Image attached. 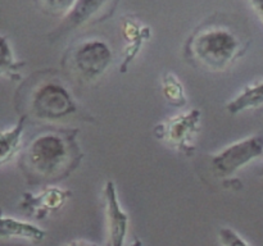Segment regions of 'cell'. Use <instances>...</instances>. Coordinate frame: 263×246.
<instances>
[{
	"label": "cell",
	"instance_id": "cell-1",
	"mask_svg": "<svg viewBox=\"0 0 263 246\" xmlns=\"http://www.w3.org/2000/svg\"><path fill=\"white\" fill-rule=\"evenodd\" d=\"M249 38L235 19L216 14L198 26L184 46V56L193 67L210 72L226 71L247 53Z\"/></svg>",
	"mask_w": 263,
	"mask_h": 246
},
{
	"label": "cell",
	"instance_id": "cell-2",
	"mask_svg": "<svg viewBox=\"0 0 263 246\" xmlns=\"http://www.w3.org/2000/svg\"><path fill=\"white\" fill-rule=\"evenodd\" d=\"M77 133L79 130L45 131L28 144L20 163L28 183L61 181L79 167L84 154Z\"/></svg>",
	"mask_w": 263,
	"mask_h": 246
},
{
	"label": "cell",
	"instance_id": "cell-3",
	"mask_svg": "<svg viewBox=\"0 0 263 246\" xmlns=\"http://www.w3.org/2000/svg\"><path fill=\"white\" fill-rule=\"evenodd\" d=\"M40 74L32 85L25 82L20 89L21 102L27 109L25 114L46 122H61L79 114V105L66 85L57 77H45L46 72Z\"/></svg>",
	"mask_w": 263,
	"mask_h": 246
},
{
	"label": "cell",
	"instance_id": "cell-4",
	"mask_svg": "<svg viewBox=\"0 0 263 246\" xmlns=\"http://www.w3.org/2000/svg\"><path fill=\"white\" fill-rule=\"evenodd\" d=\"M112 63V50L99 38H89L74 44L67 50L63 67L73 78L82 84H91L107 72Z\"/></svg>",
	"mask_w": 263,
	"mask_h": 246
},
{
	"label": "cell",
	"instance_id": "cell-5",
	"mask_svg": "<svg viewBox=\"0 0 263 246\" xmlns=\"http://www.w3.org/2000/svg\"><path fill=\"white\" fill-rule=\"evenodd\" d=\"M202 112L190 109L186 113L172 115L154 127L153 133L158 140L163 141L180 153L190 156L195 151V136L199 132Z\"/></svg>",
	"mask_w": 263,
	"mask_h": 246
},
{
	"label": "cell",
	"instance_id": "cell-6",
	"mask_svg": "<svg viewBox=\"0 0 263 246\" xmlns=\"http://www.w3.org/2000/svg\"><path fill=\"white\" fill-rule=\"evenodd\" d=\"M263 155V137L249 136L230 144L211 158V169L217 177H229Z\"/></svg>",
	"mask_w": 263,
	"mask_h": 246
},
{
	"label": "cell",
	"instance_id": "cell-7",
	"mask_svg": "<svg viewBox=\"0 0 263 246\" xmlns=\"http://www.w3.org/2000/svg\"><path fill=\"white\" fill-rule=\"evenodd\" d=\"M117 2L118 0H76L68 14L63 18L62 25L50 35V37H53L51 40L109 17Z\"/></svg>",
	"mask_w": 263,
	"mask_h": 246
},
{
	"label": "cell",
	"instance_id": "cell-8",
	"mask_svg": "<svg viewBox=\"0 0 263 246\" xmlns=\"http://www.w3.org/2000/svg\"><path fill=\"white\" fill-rule=\"evenodd\" d=\"M71 196L72 192L69 190L48 186L36 195L30 192L23 194L20 208L36 219H44L63 208Z\"/></svg>",
	"mask_w": 263,
	"mask_h": 246
},
{
	"label": "cell",
	"instance_id": "cell-9",
	"mask_svg": "<svg viewBox=\"0 0 263 246\" xmlns=\"http://www.w3.org/2000/svg\"><path fill=\"white\" fill-rule=\"evenodd\" d=\"M105 215L110 246H123L128 230V215L122 209L115 182L108 181L104 186Z\"/></svg>",
	"mask_w": 263,
	"mask_h": 246
},
{
	"label": "cell",
	"instance_id": "cell-10",
	"mask_svg": "<svg viewBox=\"0 0 263 246\" xmlns=\"http://www.w3.org/2000/svg\"><path fill=\"white\" fill-rule=\"evenodd\" d=\"M122 33L126 37L127 45L123 51V61L120 67V71L126 72L128 64L140 53L144 41L151 37V30L149 27L138 23L133 18H126L122 25Z\"/></svg>",
	"mask_w": 263,
	"mask_h": 246
},
{
	"label": "cell",
	"instance_id": "cell-11",
	"mask_svg": "<svg viewBox=\"0 0 263 246\" xmlns=\"http://www.w3.org/2000/svg\"><path fill=\"white\" fill-rule=\"evenodd\" d=\"M0 236L3 240L7 238H23L33 243H39L45 238L46 232L39 225L14 217L3 215L0 220Z\"/></svg>",
	"mask_w": 263,
	"mask_h": 246
},
{
	"label": "cell",
	"instance_id": "cell-12",
	"mask_svg": "<svg viewBox=\"0 0 263 246\" xmlns=\"http://www.w3.org/2000/svg\"><path fill=\"white\" fill-rule=\"evenodd\" d=\"M27 119V115L22 114L12 128L3 131L2 135H0V161H2L3 166L12 160L20 151L21 140H22Z\"/></svg>",
	"mask_w": 263,
	"mask_h": 246
},
{
	"label": "cell",
	"instance_id": "cell-13",
	"mask_svg": "<svg viewBox=\"0 0 263 246\" xmlns=\"http://www.w3.org/2000/svg\"><path fill=\"white\" fill-rule=\"evenodd\" d=\"M261 105H263V81L244 87L243 91L226 105V109L230 114H239Z\"/></svg>",
	"mask_w": 263,
	"mask_h": 246
},
{
	"label": "cell",
	"instance_id": "cell-14",
	"mask_svg": "<svg viewBox=\"0 0 263 246\" xmlns=\"http://www.w3.org/2000/svg\"><path fill=\"white\" fill-rule=\"evenodd\" d=\"M162 94L167 102L175 108H181L186 104V94H185L184 85L179 77L172 72H167L162 78Z\"/></svg>",
	"mask_w": 263,
	"mask_h": 246
},
{
	"label": "cell",
	"instance_id": "cell-15",
	"mask_svg": "<svg viewBox=\"0 0 263 246\" xmlns=\"http://www.w3.org/2000/svg\"><path fill=\"white\" fill-rule=\"evenodd\" d=\"M25 63H21L14 59L13 51L5 36L2 37V74L10 78L17 76V71Z\"/></svg>",
	"mask_w": 263,
	"mask_h": 246
},
{
	"label": "cell",
	"instance_id": "cell-16",
	"mask_svg": "<svg viewBox=\"0 0 263 246\" xmlns=\"http://www.w3.org/2000/svg\"><path fill=\"white\" fill-rule=\"evenodd\" d=\"M43 12L46 14L66 17L73 7L76 0H36Z\"/></svg>",
	"mask_w": 263,
	"mask_h": 246
},
{
	"label": "cell",
	"instance_id": "cell-17",
	"mask_svg": "<svg viewBox=\"0 0 263 246\" xmlns=\"http://www.w3.org/2000/svg\"><path fill=\"white\" fill-rule=\"evenodd\" d=\"M218 238L222 246H251L238 232L229 227L220 228Z\"/></svg>",
	"mask_w": 263,
	"mask_h": 246
},
{
	"label": "cell",
	"instance_id": "cell-18",
	"mask_svg": "<svg viewBox=\"0 0 263 246\" xmlns=\"http://www.w3.org/2000/svg\"><path fill=\"white\" fill-rule=\"evenodd\" d=\"M249 3H251L252 8H253L257 17H258L259 20L263 23V0H249Z\"/></svg>",
	"mask_w": 263,
	"mask_h": 246
},
{
	"label": "cell",
	"instance_id": "cell-19",
	"mask_svg": "<svg viewBox=\"0 0 263 246\" xmlns=\"http://www.w3.org/2000/svg\"><path fill=\"white\" fill-rule=\"evenodd\" d=\"M62 246H98L97 243L94 242H90V241H85V240H74L71 241L68 243H64Z\"/></svg>",
	"mask_w": 263,
	"mask_h": 246
},
{
	"label": "cell",
	"instance_id": "cell-20",
	"mask_svg": "<svg viewBox=\"0 0 263 246\" xmlns=\"http://www.w3.org/2000/svg\"><path fill=\"white\" fill-rule=\"evenodd\" d=\"M131 246H143V242H141L139 238H135V240H134V242L131 243Z\"/></svg>",
	"mask_w": 263,
	"mask_h": 246
}]
</instances>
